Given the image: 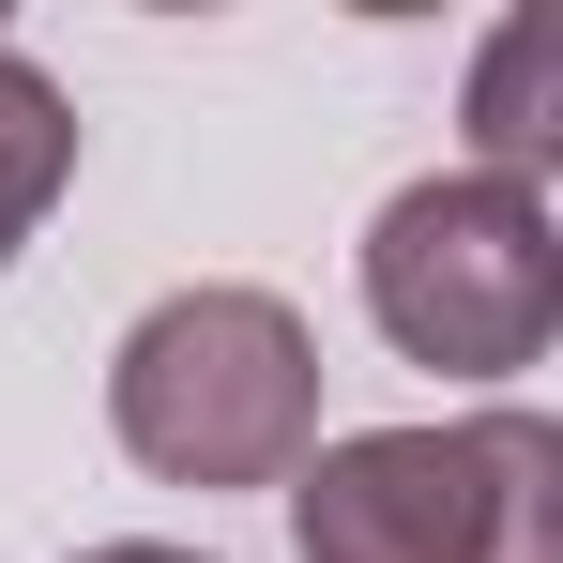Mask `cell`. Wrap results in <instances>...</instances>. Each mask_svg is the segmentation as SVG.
I'll return each mask as SVG.
<instances>
[{
  "label": "cell",
  "mask_w": 563,
  "mask_h": 563,
  "mask_svg": "<svg viewBox=\"0 0 563 563\" xmlns=\"http://www.w3.org/2000/svg\"><path fill=\"white\" fill-rule=\"evenodd\" d=\"M305 563H563V427L487 396L457 427H351L289 472Z\"/></svg>",
  "instance_id": "obj_1"
},
{
  "label": "cell",
  "mask_w": 563,
  "mask_h": 563,
  "mask_svg": "<svg viewBox=\"0 0 563 563\" xmlns=\"http://www.w3.org/2000/svg\"><path fill=\"white\" fill-rule=\"evenodd\" d=\"M107 427L153 487H289L320 442V335L275 289H168L107 351Z\"/></svg>",
  "instance_id": "obj_2"
},
{
  "label": "cell",
  "mask_w": 563,
  "mask_h": 563,
  "mask_svg": "<svg viewBox=\"0 0 563 563\" xmlns=\"http://www.w3.org/2000/svg\"><path fill=\"white\" fill-rule=\"evenodd\" d=\"M366 320H380L396 366H442V380L549 366V335H563V213L533 184H487V168L396 184L380 229H366Z\"/></svg>",
  "instance_id": "obj_3"
},
{
  "label": "cell",
  "mask_w": 563,
  "mask_h": 563,
  "mask_svg": "<svg viewBox=\"0 0 563 563\" xmlns=\"http://www.w3.org/2000/svg\"><path fill=\"white\" fill-rule=\"evenodd\" d=\"M457 122H472V168H487V184L549 198V168H563V15H549V0H518V15L472 46Z\"/></svg>",
  "instance_id": "obj_4"
},
{
  "label": "cell",
  "mask_w": 563,
  "mask_h": 563,
  "mask_svg": "<svg viewBox=\"0 0 563 563\" xmlns=\"http://www.w3.org/2000/svg\"><path fill=\"white\" fill-rule=\"evenodd\" d=\"M62 184H77V107H62V77L0 31V275H15V244L62 213Z\"/></svg>",
  "instance_id": "obj_5"
},
{
  "label": "cell",
  "mask_w": 563,
  "mask_h": 563,
  "mask_svg": "<svg viewBox=\"0 0 563 563\" xmlns=\"http://www.w3.org/2000/svg\"><path fill=\"white\" fill-rule=\"evenodd\" d=\"M77 563H213V549H184V533H107V549H77Z\"/></svg>",
  "instance_id": "obj_6"
}]
</instances>
